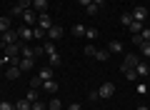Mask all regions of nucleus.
Here are the masks:
<instances>
[{"mask_svg":"<svg viewBox=\"0 0 150 110\" xmlns=\"http://www.w3.org/2000/svg\"><path fill=\"white\" fill-rule=\"evenodd\" d=\"M3 50H5V60H10V63H18V60H20V43L5 45Z\"/></svg>","mask_w":150,"mask_h":110,"instance_id":"1","label":"nucleus"},{"mask_svg":"<svg viewBox=\"0 0 150 110\" xmlns=\"http://www.w3.org/2000/svg\"><path fill=\"white\" fill-rule=\"evenodd\" d=\"M98 95H100V98H112V95H115V83L105 80V83L98 88Z\"/></svg>","mask_w":150,"mask_h":110,"instance_id":"2","label":"nucleus"},{"mask_svg":"<svg viewBox=\"0 0 150 110\" xmlns=\"http://www.w3.org/2000/svg\"><path fill=\"white\" fill-rule=\"evenodd\" d=\"M18 38H20V43H30V40H35V35H33V28L20 25V28H18Z\"/></svg>","mask_w":150,"mask_h":110,"instance_id":"3","label":"nucleus"},{"mask_svg":"<svg viewBox=\"0 0 150 110\" xmlns=\"http://www.w3.org/2000/svg\"><path fill=\"white\" fill-rule=\"evenodd\" d=\"M35 28H40V30H45V33L53 28V20H50L48 13H40V15H38V25H35Z\"/></svg>","mask_w":150,"mask_h":110,"instance_id":"4","label":"nucleus"},{"mask_svg":"<svg viewBox=\"0 0 150 110\" xmlns=\"http://www.w3.org/2000/svg\"><path fill=\"white\" fill-rule=\"evenodd\" d=\"M23 25H28V28H35L38 25V15H35V10H25L23 13Z\"/></svg>","mask_w":150,"mask_h":110,"instance_id":"5","label":"nucleus"},{"mask_svg":"<svg viewBox=\"0 0 150 110\" xmlns=\"http://www.w3.org/2000/svg\"><path fill=\"white\" fill-rule=\"evenodd\" d=\"M20 73H23V70L18 68V63H10V60H8V70H5V78H8V80H18V78H20Z\"/></svg>","mask_w":150,"mask_h":110,"instance_id":"6","label":"nucleus"},{"mask_svg":"<svg viewBox=\"0 0 150 110\" xmlns=\"http://www.w3.org/2000/svg\"><path fill=\"white\" fill-rule=\"evenodd\" d=\"M33 65H35V58H20V60H18V68H20L23 73H30Z\"/></svg>","mask_w":150,"mask_h":110,"instance_id":"7","label":"nucleus"},{"mask_svg":"<svg viewBox=\"0 0 150 110\" xmlns=\"http://www.w3.org/2000/svg\"><path fill=\"white\" fill-rule=\"evenodd\" d=\"M63 35H65L63 25H55V23H53V28H50V30H48V38H50V40H60V38H63Z\"/></svg>","mask_w":150,"mask_h":110,"instance_id":"8","label":"nucleus"},{"mask_svg":"<svg viewBox=\"0 0 150 110\" xmlns=\"http://www.w3.org/2000/svg\"><path fill=\"white\" fill-rule=\"evenodd\" d=\"M138 63H140V58H138V55H135V53H133V55H125V60H123V68H120V70L135 68V65H138Z\"/></svg>","mask_w":150,"mask_h":110,"instance_id":"9","label":"nucleus"},{"mask_svg":"<svg viewBox=\"0 0 150 110\" xmlns=\"http://www.w3.org/2000/svg\"><path fill=\"white\" fill-rule=\"evenodd\" d=\"M3 43H5V45L20 43V38H18V30H8V33H3Z\"/></svg>","mask_w":150,"mask_h":110,"instance_id":"10","label":"nucleus"},{"mask_svg":"<svg viewBox=\"0 0 150 110\" xmlns=\"http://www.w3.org/2000/svg\"><path fill=\"white\" fill-rule=\"evenodd\" d=\"M135 73H138V78H148V75H150V65L140 60V63L135 65Z\"/></svg>","mask_w":150,"mask_h":110,"instance_id":"11","label":"nucleus"},{"mask_svg":"<svg viewBox=\"0 0 150 110\" xmlns=\"http://www.w3.org/2000/svg\"><path fill=\"white\" fill-rule=\"evenodd\" d=\"M38 78L43 80V83H45V80H53V78H55V70L50 68V65H48V68H40V73H38Z\"/></svg>","mask_w":150,"mask_h":110,"instance_id":"12","label":"nucleus"},{"mask_svg":"<svg viewBox=\"0 0 150 110\" xmlns=\"http://www.w3.org/2000/svg\"><path fill=\"white\" fill-rule=\"evenodd\" d=\"M130 15H133V20L143 23L145 18H148V8H135V13H130Z\"/></svg>","mask_w":150,"mask_h":110,"instance_id":"13","label":"nucleus"},{"mask_svg":"<svg viewBox=\"0 0 150 110\" xmlns=\"http://www.w3.org/2000/svg\"><path fill=\"white\" fill-rule=\"evenodd\" d=\"M43 90H45V93H58V80H45V83H43Z\"/></svg>","mask_w":150,"mask_h":110,"instance_id":"14","label":"nucleus"},{"mask_svg":"<svg viewBox=\"0 0 150 110\" xmlns=\"http://www.w3.org/2000/svg\"><path fill=\"white\" fill-rule=\"evenodd\" d=\"M33 10H38V13H48V0H33Z\"/></svg>","mask_w":150,"mask_h":110,"instance_id":"15","label":"nucleus"},{"mask_svg":"<svg viewBox=\"0 0 150 110\" xmlns=\"http://www.w3.org/2000/svg\"><path fill=\"white\" fill-rule=\"evenodd\" d=\"M143 23H138V20H133V23H130V28H128V30H130V35H138V33H143Z\"/></svg>","mask_w":150,"mask_h":110,"instance_id":"16","label":"nucleus"},{"mask_svg":"<svg viewBox=\"0 0 150 110\" xmlns=\"http://www.w3.org/2000/svg\"><path fill=\"white\" fill-rule=\"evenodd\" d=\"M108 53H123V43H120V40H110Z\"/></svg>","mask_w":150,"mask_h":110,"instance_id":"17","label":"nucleus"},{"mask_svg":"<svg viewBox=\"0 0 150 110\" xmlns=\"http://www.w3.org/2000/svg\"><path fill=\"white\" fill-rule=\"evenodd\" d=\"M30 100H28V98H23V100H18V103H15V110H30Z\"/></svg>","mask_w":150,"mask_h":110,"instance_id":"18","label":"nucleus"},{"mask_svg":"<svg viewBox=\"0 0 150 110\" xmlns=\"http://www.w3.org/2000/svg\"><path fill=\"white\" fill-rule=\"evenodd\" d=\"M8 30H10V18L3 15L0 18V33H8Z\"/></svg>","mask_w":150,"mask_h":110,"instance_id":"19","label":"nucleus"},{"mask_svg":"<svg viewBox=\"0 0 150 110\" xmlns=\"http://www.w3.org/2000/svg\"><path fill=\"white\" fill-rule=\"evenodd\" d=\"M48 63H50V68H58V65L63 63V60H60V55L55 53V55H48Z\"/></svg>","mask_w":150,"mask_h":110,"instance_id":"20","label":"nucleus"},{"mask_svg":"<svg viewBox=\"0 0 150 110\" xmlns=\"http://www.w3.org/2000/svg\"><path fill=\"white\" fill-rule=\"evenodd\" d=\"M48 110H63V103H60L58 98H53V100L48 103Z\"/></svg>","mask_w":150,"mask_h":110,"instance_id":"21","label":"nucleus"},{"mask_svg":"<svg viewBox=\"0 0 150 110\" xmlns=\"http://www.w3.org/2000/svg\"><path fill=\"white\" fill-rule=\"evenodd\" d=\"M108 58H110V53H108V50H98L95 53V60H100V63H105Z\"/></svg>","mask_w":150,"mask_h":110,"instance_id":"22","label":"nucleus"},{"mask_svg":"<svg viewBox=\"0 0 150 110\" xmlns=\"http://www.w3.org/2000/svg\"><path fill=\"white\" fill-rule=\"evenodd\" d=\"M120 23H123L125 28H130V23H133V15H130V13H123V15H120Z\"/></svg>","mask_w":150,"mask_h":110,"instance_id":"23","label":"nucleus"},{"mask_svg":"<svg viewBox=\"0 0 150 110\" xmlns=\"http://www.w3.org/2000/svg\"><path fill=\"white\" fill-rule=\"evenodd\" d=\"M123 75L128 80H138V73H135V68H128V70H123Z\"/></svg>","mask_w":150,"mask_h":110,"instance_id":"24","label":"nucleus"},{"mask_svg":"<svg viewBox=\"0 0 150 110\" xmlns=\"http://www.w3.org/2000/svg\"><path fill=\"white\" fill-rule=\"evenodd\" d=\"M45 55H55V53H58V50H55V45H53V40H50V43H45Z\"/></svg>","mask_w":150,"mask_h":110,"instance_id":"25","label":"nucleus"},{"mask_svg":"<svg viewBox=\"0 0 150 110\" xmlns=\"http://www.w3.org/2000/svg\"><path fill=\"white\" fill-rule=\"evenodd\" d=\"M85 38H88V40H95V38H98V30H95V28H85Z\"/></svg>","mask_w":150,"mask_h":110,"instance_id":"26","label":"nucleus"},{"mask_svg":"<svg viewBox=\"0 0 150 110\" xmlns=\"http://www.w3.org/2000/svg\"><path fill=\"white\" fill-rule=\"evenodd\" d=\"M98 10H100V8H98L95 3H90V5L85 8V13H88V15H98Z\"/></svg>","mask_w":150,"mask_h":110,"instance_id":"27","label":"nucleus"},{"mask_svg":"<svg viewBox=\"0 0 150 110\" xmlns=\"http://www.w3.org/2000/svg\"><path fill=\"white\" fill-rule=\"evenodd\" d=\"M25 98L30 100V103H35V100H38V90H35V88H30V90H28V95H25Z\"/></svg>","mask_w":150,"mask_h":110,"instance_id":"28","label":"nucleus"},{"mask_svg":"<svg viewBox=\"0 0 150 110\" xmlns=\"http://www.w3.org/2000/svg\"><path fill=\"white\" fill-rule=\"evenodd\" d=\"M30 88H35V90H38V88H43V80H40V78L35 75V78L30 80Z\"/></svg>","mask_w":150,"mask_h":110,"instance_id":"29","label":"nucleus"},{"mask_svg":"<svg viewBox=\"0 0 150 110\" xmlns=\"http://www.w3.org/2000/svg\"><path fill=\"white\" fill-rule=\"evenodd\" d=\"M140 55H148L150 58V43H143V45H140Z\"/></svg>","mask_w":150,"mask_h":110,"instance_id":"30","label":"nucleus"},{"mask_svg":"<svg viewBox=\"0 0 150 110\" xmlns=\"http://www.w3.org/2000/svg\"><path fill=\"white\" fill-rule=\"evenodd\" d=\"M140 38H143V43H150V28H143V33H140Z\"/></svg>","mask_w":150,"mask_h":110,"instance_id":"31","label":"nucleus"},{"mask_svg":"<svg viewBox=\"0 0 150 110\" xmlns=\"http://www.w3.org/2000/svg\"><path fill=\"white\" fill-rule=\"evenodd\" d=\"M73 33H75V35H83V38H85V25H75Z\"/></svg>","mask_w":150,"mask_h":110,"instance_id":"32","label":"nucleus"},{"mask_svg":"<svg viewBox=\"0 0 150 110\" xmlns=\"http://www.w3.org/2000/svg\"><path fill=\"white\" fill-rule=\"evenodd\" d=\"M0 110H15V105L8 103V100H3V103H0Z\"/></svg>","mask_w":150,"mask_h":110,"instance_id":"33","label":"nucleus"},{"mask_svg":"<svg viewBox=\"0 0 150 110\" xmlns=\"http://www.w3.org/2000/svg\"><path fill=\"white\" fill-rule=\"evenodd\" d=\"M45 108H48V105H45V103H38V100L30 105V110H45Z\"/></svg>","mask_w":150,"mask_h":110,"instance_id":"34","label":"nucleus"},{"mask_svg":"<svg viewBox=\"0 0 150 110\" xmlns=\"http://www.w3.org/2000/svg\"><path fill=\"white\" fill-rule=\"evenodd\" d=\"M95 53H98V50H95L93 45H85V55H93V58H95Z\"/></svg>","mask_w":150,"mask_h":110,"instance_id":"35","label":"nucleus"},{"mask_svg":"<svg viewBox=\"0 0 150 110\" xmlns=\"http://www.w3.org/2000/svg\"><path fill=\"white\" fill-rule=\"evenodd\" d=\"M133 43H135V48L143 45V38H140V33H138V35H133Z\"/></svg>","mask_w":150,"mask_h":110,"instance_id":"36","label":"nucleus"},{"mask_svg":"<svg viewBox=\"0 0 150 110\" xmlns=\"http://www.w3.org/2000/svg\"><path fill=\"white\" fill-rule=\"evenodd\" d=\"M33 53H35V55H43V53H45V48H43V45H35V50H33Z\"/></svg>","mask_w":150,"mask_h":110,"instance_id":"37","label":"nucleus"},{"mask_svg":"<svg viewBox=\"0 0 150 110\" xmlns=\"http://www.w3.org/2000/svg\"><path fill=\"white\" fill-rule=\"evenodd\" d=\"M65 110H83V108H80V105H78V103H73V105H68V108H65Z\"/></svg>","mask_w":150,"mask_h":110,"instance_id":"38","label":"nucleus"},{"mask_svg":"<svg viewBox=\"0 0 150 110\" xmlns=\"http://www.w3.org/2000/svg\"><path fill=\"white\" fill-rule=\"evenodd\" d=\"M78 3H80L83 8H88V5H90V3H93V0H78Z\"/></svg>","mask_w":150,"mask_h":110,"instance_id":"39","label":"nucleus"},{"mask_svg":"<svg viewBox=\"0 0 150 110\" xmlns=\"http://www.w3.org/2000/svg\"><path fill=\"white\" fill-rule=\"evenodd\" d=\"M93 3H95L98 8H100V5H105V0H93Z\"/></svg>","mask_w":150,"mask_h":110,"instance_id":"40","label":"nucleus"},{"mask_svg":"<svg viewBox=\"0 0 150 110\" xmlns=\"http://www.w3.org/2000/svg\"><path fill=\"white\" fill-rule=\"evenodd\" d=\"M135 110H150V108H148V105H138V108H135Z\"/></svg>","mask_w":150,"mask_h":110,"instance_id":"41","label":"nucleus"},{"mask_svg":"<svg viewBox=\"0 0 150 110\" xmlns=\"http://www.w3.org/2000/svg\"><path fill=\"white\" fill-rule=\"evenodd\" d=\"M148 15H150V10H148Z\"/></svg>","mask_w":150,"mask_h":110,"instance_id":"42","label":"nucleus"},{"mask_svg":"<svg viewBox=\"0 0 150 110\" xmlns=\"http://www.w3.org/2000/svg\"><path fill=\"white\" fill-rule=\"evenodd\" d=\"M63 110H65V108H63Z\"/></svg>","mask_w":150,"mask_h":110,"instance_id":"43","label":"nucleus"}]
</instances>
